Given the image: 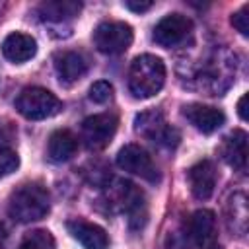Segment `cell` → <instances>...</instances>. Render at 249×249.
Listing matches in <instances>:
<instances>
[{
  "label": "cell",
  "mask_w": 249,
  "mask_h": 249,
  "mask_svg": "<svg viewBox=\"0 0 249 249\" xmlns=\"http://www.w3.org/2000/svg\"><path fill=\"white\" fill-rule=\"evenodd\" d=\"M113 97V86L105 80H99V82H93L91 88H89V99L93 103H107L109 99Z\"/></svg>",
  "instance_id": "44dd1931"
},
{
  "label": "cell",
  "mask_w": 249,
  "mask_h": 249,
  "mask_svg": "<svg viewBox=\"0 0 249 249\" xmlns=\"http://www.w3.org/2000/svg\"><path fill=\"white\" fill-rule=\"evenodd\" d=\"M132 27L124 21H103L93 31V43L103 54L124 53L132 43Z\"/></svg>",
  "instance_id": "5b68a950"
},
{
  "label": "cell",
  "mask_w": 249,
  "mask_h": 249,
  "mask_svg": "<svg viewBox=\"0 0 249 249\" xmlns=\"http://www.w3.org/2000/svg\"><path fill=\"white\" fill-rule=\"evenodd\" d=\"M183 115L187 117V121L200 132L210 134L214 130H218L224 123H226V115L210 105H202V103H191L183 107Z\"/></svg>",
  "instance_id": "9c48e42d"
},
{
  "label": "cell",
  "mask_w": 249,
  "mask_h": 249,
  "mask_svg": "<svg viewBox=\"0 0 249 249\" xmlns=\"http://www.w3.org/2000/svg\"><path fill=\"white\" fill-rule=\"evenodd\" d=\"M51 208V196L39 183H25L18 187L8 198V214L19 224H31L47 216Z\"/></svg>",
  "instance_id": "6da1fadb"
},
{
  "label": "cell",
  "mask_w": 249,
  "mask_h": 249,
  "mask_svg": "<svg viewBox=\"0 0 249 249\" xmlns=\"http://www.w3.org/2000/svg\"><path fill=\"white\" fill-rule=\"evenodd\" d=\"M70 235L84 247V249H107L109 247V237L105 230L97 224L86 222V220H70L66 224Z\"/></svg>",
  "instance_id": "8fae6325"
},
{
  "label": "cell",
  "mask_w": 249,
  "mask_h": 249,
  "mask_svg": "<svg viewBox=\"0 0 249 249\" xmlns=\"http://www.w3.org/2000/svg\"><path fill=\"white\" fill-rule=\"evenodd\" d=\"M117 165L123 171H128L132 175H138L146 181L158 179V167L152 160V156L138 144H126L117 154Z\"/></svg>",
  "instance_id": "52a82bcc"
},
{
  "label": "cell",
  "mask_w": 249,
  "mask_h": 249,
  "mask_svg": "<svg viewBox=\"0 0 249 249\" xmlns=\"http://www.w3.org/2000/svg\"><path fill=\"white\" fill-rule=\"evenodd\" d=\"M216 167L210 160H202L196 161L191 169H189V185H191V193L195 198L198 200H206L212 196L214 189H216Z\"/></svg>",
  "instance_id": "30bf717a"
},
{
  "label": "cell",
  "mask_w": 249,
  "mask_h": 249,
  "mask_svg": "<svg viewBox=\"0 0 249 249\" xmlns=\"http://www.w3.org/2000/svg\"><path fill=\"white\" fill-rule=\"evenodd\" d=\"M247 93H243L241 97H239V101H237V113H239V117H241V121H247Z\"/></svg>",
  "instance_id": "cb8c5ba5"
},
{
  "label": "cell",
  "mask_w": 249,
  "mask_h": 249,
  "mask_svg": "<svg viewBox=\"0 0 249 249\" xmlns=\"http://www.w3.org/2000/svg\"><path fill=\"white\" fill-rule=\"evenodd\" d=\"M4 245H6V230L0 226V249H4Z\"/></svg>",
  "instance_id": "d4e9b609"
},
{
  "label": "cell",
  "mask_w": 249,
  "mask_h": 249,
  "mask_svg": "<svg viewBox=\"0 0 249 249\" xmlns=\"http://www.w3.org/2000/svg\"><path fill=\"white\" fill-rule=\"evenodd\" d=\"M214 230H216V214L212 210L200 208L189 220V235L200 247H206L210 243V239L214 237Z\"/></svg>",
  "instance_id": "2e32d148"
},
{
  "label": "cell",
  "mask_w": 249,
  "mask_h": 249,
  "mask_svg": "<svg viewBox=\"0 0 249 249\" xmlns=\"http://www.w3.org/2000/svg\"><path fill=\"white\" fill-rule=\"evenodd\" d=\"M220 152H222V158L228 165L243 171L247 165V132L239 130V128L230 132L224 138Z\"/></svg>",
  "instance_id": "4fadbf2b"
},
{
  "label": "cell",
  "mask_w": 249,
  "mask_h": 249,
  "mask_svg": "<svg viewBox=\"0 0 249 249\" xmlns=\"http://www.w3.org/2000/svg\"><path fill=\"white\" fill-rule=\"evenodd\" d=\"M165 84V64L160 56L140 54L128 68V89L138 99L156 95Z\"/></svg>",
  "instance_id": "7a4b0ae2"
},
{
  "label": "cell",
  "mask_w": 249,
  "mask_h": 249,
  "mask_svg": "<svg viewBox=\"0 0 249 249\" xmlns=\"http://www.w3.org/2000/svg\"><path fill=\"white\" fill-rule=\"evenodd\" d=\"M18 249H54V237L47 230H33L21 239Z\"/></svg>",
  "instance_id": "d6986e66"
},
{
  "label": "cell",
  "mask_w": 249,
  "mask_h": 249,
  "mask_svg": "<svg viewBox=\"0 0 249 249\" xmlns=\"http://www.w3.org/2000/svg\"><path fill=\"white\" fill-rule=\"evenodd\" d=\"M37 53V41L27 35V33H10L4 41H2V54L10 60V62H25L29 58H33Z\"/></svg>",
  "instance_id": "7c38bea8"
},
{
  "label": "cell",
  "mask_w": 249,
  "mask_h": 249,
  "mask_svg": "<svg viewBox=\"0 0 249 249\" xmlns=\"http://www.w3.org/2000/svg\"><path fill=\"white\" fill-rule=\"evenodd\" d=\"M231 25H233L243 37L249 35V4L241 6V8L231 16Z\"/></svg>",
  "instance_id": "7402d4cb"
},
{
  "label": "cell",
  "mask_w": 249,
  "mask_h": 249,
  "mask_svg": "<svg viewBox=\"0 0 249 249\" xmlns=\"http://www.w3.org/2000/svg\"><path fill=\"white\" fill-rule=\"evenodd\" d=\"M193 31V21L183 14H169L161 18L154 27V41L160 47L171 49L181 45Z\"/></svg>",
  "instance_id": "ba28073f"
},
{
  "label": "cell",
  "mask_w": 249,
  "mask_h": 249,
  "mask_svg": "<svg viewBox=\"0 0 249 249\" xmlns=\"http://www.w3.org/2000/svg\"><path fill=\"white\" fill-rule=\"evenodd\" d=\"M134 130L146 138H150L152 142L163 146V148H175L181 140V134L175 126H171L163 113L158 109L152 111H144L140 115H136L134 119Z\"/></svg>",
  "instance_id": "277c9868"
},
{
  "label": "cell",
  "mask_w": 249,
  "mask_h": 249,
  "mask_svg": "<svg viewBox=\"0 0 249 249\" xmlns=\"http://www.w3.org/2000/svg\"><path fill=\"white\" fill-rule=\"evenodd\" d=\"M16 109L21 117L29 121H43L49 117H54L62 111V101L49 89L31 86L21 89V93L16 99Z\"/></svg>",
  "instance_id": "3957f363"
},
{
  "label": "cell",
  "mask_w": 249,
  "mask_h": 249,
  "mask_svg": "<svg viewBox=\"0 0 249 249\" xmlns=\"http://www.w3.org/2000/svg\"><path fill=\"white\" fill-rule=\"evenodd\" d=\"M117 117L113 113H99L84 119L82 123V140L89 150L105 148L117 132Z\"/></svg>",
  "instance_id": "8992f818"
},
{
  "label": "cell",
  "mask_w": 249,
  "mask_h": 249,
  "mask_svg": "<svg viewBox=\"0 0 249 249\" xmlns=\"http://www.w3.org/2000/svg\"><path fill=\"white\" fill-rule=\"evenodd\" d=\"M76 150H78V138L68 128H58L49 136L47 154L51 161H56V163L68 161L76 154Z\"/></svg>",
  "instance_id": "9a60e30c"
},
{
  "label": "cell",
  "mask_w": 249,
  "mask_h": 249,
  "mask_svg": "<svg viewBox=\"0 0 249 249\" xmlns=\"http://www.w3.org/2000/svg\"><path fill=\"white\" fill-rule=\"evenodd\" d=\"M19 165V156L10 148H0V179L14 173Z\"/></svg>",
  "instance_id": "ffe728a7"
},
{
  "label": "cell",
  "mask_w": 249,
  "mask_h": 249,
  "mask_svg": "<svg viewBox=\"0 0 249 249\" xmlns=\"http://www.w3.org/2000/svg\"><path fill=\"white\" fill-rule=\"evenodd\" d=\"M54 68L60 82L72 84V82H78L88 72V62L76 51H62L54 54Z\"/></svg>",
  "instance_id": "5bb4252c"
},
{
  "label": "cell",
  "mask_w": 249,
  "mask_h": 249,
  "mask_svg": "<svg viewBox=\"0 0 249 249\" xmlns=\"http://www.w3.org/2000/svg\"><path fill=\"white\" fill-rule=\"evenodd\" d=\"M206 249H222V247H220V245H216V243H212V245H208Z\"/></svg>",
  "instance_id": "484cf974"
},
{
  "label": "cell",
  "mask_w": 249,
  "mask_h": 249,
  "mask_svg": "<svg viewBox=\"0 0 249 249\" xmlns=\"http://www.w3.org/2000/svg\"><path fill=\"white\" fill-rule=\"evenodd\" d=\"M80 10H82L80 2L51 0V2H43L39 6V16H41V19H47V21H64V19H70V18L78 16Z\"/></svg>",
  "instance_id": "e0dca14e"
},
{
  "label": "cell",
  "mask_w": 249,
  "mask_h": 249,
  "mask_svg": "<svg viewBox=\"0 0 249 249\" xmlns=\"http://www.w3.org/2000/svg\"><path fill=\"white\" fill-rule=\"evenodd\" d=\"M154 6V2H150V0H146V2H136V0H126L124 2V8H128V10H132V12H136V14H142V12H146V10H150Z\"/></svg>",
  "instance_id": "603a6c76"
},
{
  "label": "cell",
  "mask_w": 249,
  "mask_h": 249,
  "mask_svg": "<svg viewBox=\"0 0 249 249\" xmlns=\"http://www.w3.org/2000/svg\"><path fill=\"white\" fill-rule=\"evenodd\" d=\"M247 216V198L243 193H235L228 200V226L235 235H245Z\"/></svg>",
  "instance_id": "ac0fdd59"
}]
</instances>
